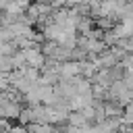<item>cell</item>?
I'll list each match as a JSON object with an SVG mask.
<instances>
[{"label": "cell", "instance_id": "1", "mask_svg": "<svg viewBox=\"0 0 133 133\" xmlns=\"http://www.w3.org/2000/svg\"><path fill=\"white\" fill-rule=\"evenodd\" d=\"M85 116H83V112H77V114H71V123L75 125V127H81V125H85Z\"/></svg>", "mask_w": 133, "mask_h": 133}, {"label": "cell", "instance_id": "4", "mask_svg": "<svg viewBox=\"0 0 133 133\" xmlns=\"http://www.w3.org/2000/svg\"><path fill=\"white\" fill-rule=\"evenodd\" d=\"M125 123H133V104H127L125 108Z\"/></svg>", "mask_w": 133, "mask_h": 133}, {"label": "cell", "instance_id": "3", "mask_svg": "<svg viewBox=\"0 0 133 133\" xmlns=\"http://www.w3.org/2000/svg\"><path fill=\"white\" fill-rule=\"evenodd\" d=\"M77 71H79V69H77L75 64H64V69H62V75H66V77H69V75H77Z\"/></svg>", "mask_w": 133, "mask_h": 133}, {"label": "cell", "instance_id": "2", "mask_svg": "<svg viewBox=\"0 0 133 133\" xmlns=\"http://www.w3.org/2000/svg\"><path fill=\"white\" fill-rule=\"evenodd\" d=\"M118 110H121L118 104H112V102H108V104L104 106V112H106V114H118Z\"/></svg>", "mask_w": 133, "mask_h": 133}]
</instances>
